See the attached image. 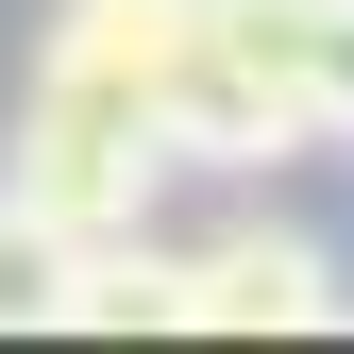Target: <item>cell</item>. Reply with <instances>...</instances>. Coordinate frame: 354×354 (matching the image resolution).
Returning <instances> with one entry per match:
<instances>
[{
  "mask_svg": "<svg viewBox=\"0 0 354 354\" xmlns=\"http://www.w3.org/2000/svg\"><path fill=\"white\" fill-rule=\"evenodd\" d=\"M321 68V0H186V51H169V169H270L321 136L304 102Z\"/></svg>",
  "mask_w": 354,
  "mask_h": 354,
  "instance_id": "obj_1",
  "label": "cell"
},
{
  "mask_svg": "<svg viewBox=\"0 0 354 354\" xmlns=\"http://www.w3.org/2000/svg\"><path fill=\"white\" fill-rule=\"evenodd\" d=\"M169 186V118L136 84H84V68H34L17 84V136H0V203H34L51 236H136Z\"/></svg>",
  "mask_w": 354,
  "mask_h": 354,
  "instance_id": "obj_2",
  "label": "cell"
},
{
  "mask_svg": "<svg viewBox=\"0 0 354 354\" xmlns=\"http://www.w3.org/2000/svg\"><path fill=\"white\" fill-rule=\"evenodd\" d=\"M337 321V253L304 219H236V236L186 253V321L169 337H321Z\"/></svg>",
  "mask_w": 354,
  "mask_h": 354,
  "instance_id": "obj_3",
  "label": "cell"
},
{
  "mask_svg": "<svg viewBox=\"0 0 354 354\" xmlns=\"http://www.w3.org/2000/svg\"><path fill=\"white\" fill-rule=\"evenodd\" d=\"M169 51H186V0H51V34H34V68L136 84V102H169Z\"/></svg>",
  "mask_w": 354,
  "mask_h": 354,
  "instance_id": "obj_4",
  "label": "cell"
},
{
  "mask_svg": "<svg viewBox=\"0 0 354 354\" xmlns=\"http://www.w3.org/2000/svg\"><path fill=\"white\" fill-rule=\"evenodd\" d=\"M68 253L84 236H51L34 203H0V321H51V304H68Z\"/></svg>",
  "mask_w": 354,
  "mask_h": 354,
  "instance_id": "obj_5",
  "label": "cell"
},
{
  "mask_svg": "<svg viewBox=\"0 0 354 354\" xmlns=\"http://www.w3.org/2000/svg\"><path fill=\"white\" fill-rule=\"evenodd\" d=\"M304 102H321V136L354 152V0H321V68H304Z\"/></svg>",
  "mask_w": 354,
  "mask_h": 354,
  "instance_id": "obj_6",
  "label": "cell"
}]
</instances>
